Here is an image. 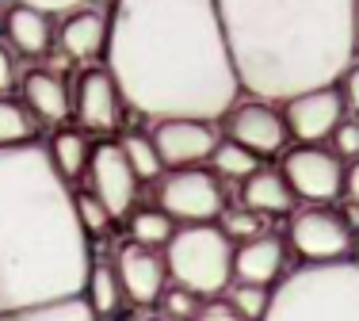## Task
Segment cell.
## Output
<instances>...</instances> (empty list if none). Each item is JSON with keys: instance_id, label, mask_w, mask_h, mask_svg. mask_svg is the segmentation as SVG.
I'll return each mask as SVG.
<instances>
[{"instance_id": "cell-1", "label": "cell", "mask_w": 359, "mask_h": 321, "mask_svg": "<svg viewBox=\"0 0 359 321\" xmlns=\"http://www.w3.org/2000/svg\"><path fill=\"white\" fill-rule=\"evenodd\" d=\"M104 57L123 104L153 123H215L241 92L215 0H115Z\"/></svg>"}, {"instance_id": "cell-2", "label": "cell", "mask_w": 359, "mask_h": 321, "mask_svg": "<svg viewBox=\"0 0 359 321\" xmlns=\"http://www.w3.org/2000/svg\"><path fill=\"white\" fill-rule=\"evenodd\" d=\"M88 272V238L46 146L0 149V314L81 299Z\"/></svg>"}, {"instance_id": "cell-3", "label": "cell", "mask_w": 359, "mask_h": 321, "mask_svg": "<svg viewBox=\"0 0 359 321\" xmlns=\"http://www.w3.org/2000/svg\"><path fill=\"white\" fill-rule=\"evenodd\" d=\"M237 84L256 100L332 88L355 62L359 0H215Z\"/></svg>"}, {"instance_id": "cell-4", "label": "cell", "mask_w": 359, "mask_h": 321, "mask_svg": "<svg viewBox=\"0 0 359 321\" xmlns=\"http://www.w3.org/2000/svg\"><path fill=\"white\" fill-rule=\"evenodd\" d=\"M264 321H359V268L352 260H337L283 275Z\"/></svg>"}, {"instance_id": "cell-5", "label": "cell", "mask_w": 359, "mask_h": 321, "mask_svg": "<svg viewBox=\"0 0 359 321\" xmlns=\"http://www.w3.org/2000/svg\"><path fill=\"white\" fill-rule=\"evenodd\" d=\"M233 252L237 245L222 233L215 222L199 226H180L172 241L165 245V268L168 280L199 299L215 302L233 287Z\"/></svg>"}, {"instance_id": "cell-6", "label": "cell", "mask_w": 359, "mask_h": 321, "mask_svg": "<svg viewBox=\"0 0 359 321\" xmlns=\"http://www.w3.org/2000/svg\"><path fill=\"white\" fill-rule=\"evenodd\" d=\"M161 210H165L172 222L184 226H199V222H215L226 210V191L222 180L207 168H176L161 180Z\"/></svg>"}, {"instance_id": "cell-7", "label": "cell", "mask_w": 359, "mask_h": 321, "mask_svg": "<svg viewBox=\"0 0 359 321\" xmlns=\"http://www.w3.org/2000/svg\"><path fill=\"white\" fill-rule=\"evenodd\" d=\"M352 230L340 218V210L329 207H306L290 218V249L306 260V264H337L348 260L352 252Z\"/></svg>"}, {"instance_id": "cell-8", "label": "cell", "mask_w": 359, "mask_h": 321, "mask_svg": "<svg viewBox=\"0 0 359 321\" xmlns=\"http://www.w3.org/2000/svg\"><path fill=\"white\" fill-rule=\"evenodd\" d=\"M283 180L290 184L294 199L325 207L344 191V165L321 146H294L283 157Z\"/></svg>"}, {"instance_id": "cell-9", "label": "cell", "mask_w": 359, "mask_h": 321, "mask_svg": "<svg viewBox=\"0 0 359 321\" xmlns=\"http://www.w3.org/2000/svg\"><path fill=\"white\" fill-rule=\"evenodd\" d=\"M153 146H157V157L165 168H199L203 160L215 157L218 149V126L207 119H165L153 123L149 130Z\"/></svg>"}, {"instance_id": "cell-10", "label": "cell", "mask_w": 359, "mask_h": 321, "mask_svg": "<svg viewBox=\"0 0 359 321\" xmlns=\"http://www.w3.org/2000/svg\"><path fill=\"white\" fill-rule=\"evenodd\" d=\"M138 176H134L130 160H126L118 142H100L92 146L88 157V191L111 210V218L130 214L134 199H138Z\"/></svg>"}, {"instance_id": "cell-11", "label": "cell", "mask_w": 359, "mask_h": 321, "mask_svg": "<svg viewBox=\"0 0 359 321\" xmlns=\"http://www.w3.org/2000/svg\"><path fill=\"white\" fill-rule=\"evenodd\" d=\"M226 138L245 146L256 157H271L287 146V119L264 100H249V104H233L226 115Z\"/></svg>"}, {"instance_id": "cell-12", "label": "cell", "mask_w": 359, "mask_h": 321, "mask_svg": "<svg viewBox=\"0 0 359 321\" xmlns=\"http://www.w3.org/2000/svg\"><path fill=\"white\" fill-rule=\"evenodd\" d=\"M283 119H287V134L298 138V146H321L344 123V100H340L337 88L302 92V96L287 100Z\"/></svg>"}, {"instance_id": "cell-13", "label": "cell", "mask_w": 359, "mask_h": 321, "mask_svg": "<svg viewBox=\"0 0 359 321\" xmlns=\"http://www.w3.org/2000/svg\"><path fill=\"white\" fill-rule=\"evenodd\" d=\"M115 275L123 283V294L126 302L134 306H153L161 302L168 287V268H165V257L157 249H145V245H123L115 252Z\"/></svg>"}, {"instance_id": "cell-14", "label": "cell", "mask_w": 359, "mask_h": 321, "mask_svg": "<svg viewBox=\"0 0 359 321\" xmlns=\"http://www.w3.org/2000/svg\"><path fill=\"white\" fill-rule=\"evenodd\" d=\"M73 107L76 119L88 130H115L118 126V111H123V96H118V84L107 73V65H88V69L76 77V92H73Z\"/></svg>"}, {"instance_id": "cell-15", "label": "cell", "mask_w": 359, "mask_h": 321, "mask_svg": "<svg viewBox=\"0 0 359 321\" xmlns=\"http://www.w3.org/2000/svg\"><path fill=\"white\" fill-rule=\"evenodd\" d=\"M283 268H287V245L279 238H271V233L237 245V252H233V280L237 283H252V287L279 283Z\"/></svg>"}, {"instance_id": "cell-16", "label": "cell", "mask_w": 359, "mask_h": 321, "mask_svg": "<svg viewBox=\"0 0 359 321\" xmlns=\"http://www.w3.org/2000/svg\"><path fill=\"white\" fill-rule=\"evenodd\" d=\"M57 42L73 62H96L100 54H107V15L100 8H76L65 15Z\"/></svg>"}, {"instance_id": "cell-17", "label": "cell", "mask_w": 359, "mask_h": 321, "mask_svg": "<svg viewBox=\"0 0 359 321\" xmlns=\"http://www.w3.org/2000/svg\"><path fill=\"white\" fill-rule=\"evenodd\" d=\"M54 15L39 12V8H27V4H15L4 12V39L8 46L15 50V54L23 57H42L50 50V42H54Z\"/></svg>"}, {"instance_id": "cell-18", "label": "cell", "mask_w": 359, "mask_h": 321, "mask_svg": "<svg viewBox=\"0 0 359 321\" xmlns=\"http://www.w3.org/2000/svg\"><path fill=\"white\" fill-rule=\"evenodd\" d=\"M23 104H27V111L42 123H65L69 119V107H73V96L54 73L35 69V73L23 77Z\"/></svg>"}, {"instance_id": "cell-19", "label": "cell", "mask_w": 359, "mask_h": 321, "mask_svg": "<svg viewBox=\"0 0 359 321\" xmlns=\"http://www.w3.org/2000/svg\"><path fill=\"white\" fill-rule=\"evenodd\" d=\"M241 199L245 207L256 210V214H290L294 210V191H290V184L283 180V172H271V168H260V172H252L249 180H245L241 188Z\"/></svg>"}, {"instance_id": "cell-20", "label": "cell", "mask_w": 359, "mask_h": 321, "mask_svg": "<svg viewBox=\"0 0 359 321\" xmlns=\"http://www.w3.org/2000/svg\"><path fill=\"white\" fill-rule=\"evenodd\" d=\"M81 299H84V306L92 310L96 321H115L118 314H123L126 294H123V283H118V275H115V264H92Z\"/></svg>"}, {"instance_id": "cell-21", "label": "cell", "mask_w": 359, "mask_h": 321, "mask_svg": "<svg viewBox=\"0 0 359 321\" xmlns=\"http://www.w3.org/2000/svg\"><path fill=\"white\" fill-rule=\"evenodd\" d=\"M46 153H50V160H54V168H57V176H62L65 184L88 172L92 149H88V138H84L81 130H57L54 142L46 146Z\"/></svg>"}, {"instance_id": "cell-22", "label": "cell", "mask_w": 359, "mask_h": 321, "mask_svg": "<svg viewBox=\"0 0 359 321\" xmlns=\"http://www.w3.org/2000/svg\"><path fill=\"white\" fill-rule=\"evenodd\" d=\"M31 142H35V115L20 100L0 96V149L31 146Z\"/></svg>"}, {"instance_id": "cell-23", "label": "cell", "mask_w": 359, "mask_h": 321, "mask_svg": "<svg viewBox=\"0 0 359 321\" xmlns=\"http://www.w3.org/2000/svg\"><path fill=\"white\" fill-rule=\"evenodd\" d=\"M176 233V222L165 214V210H138V214L130 218V238L134 245H145V249H161V245H168Z\"/></svg>"}, {"instance_id": "cell-24", "label": "cell", "mask_w": 359, "mask_h": 321, "mask_svg": "<svg viewBox=\"0 0 359 321\" xmlns=\"http://www.w3.org/2000/svg\"><path fill=\"white\" fill-rule=\"evenodd\" d=\"M118 146H123V153L126 160H130V168H134V176L138 180H157L161 176V157H157V146H153V138L149 134H138V130H130V134H123L118 138Z\"/></svg>"}, {"instance_id": "cell-25", "label": "cell", "mask_w": 359, "mask_h": 321, "mask_svg": "<svg viewBox=\"0 0 359 321\" xmlns=\"http://www.w3.org/2000/svg\"><path fill=\"white\" fill-rule=\"evenodd\" d=\"M210 165H215L218 176H229V180H249L252 172H260V157L249 153L245 146H237V142H218L215 157H210Z\"/></svg>"}, {"instance_id": "cell-26", "label": "cell", "mask_w": 359, "mask_h": 321, "mask_svg": "<svg viewBox=\"0 0 359 321\" xmlns=\"http://www.w3.org/2000/svg\"><path fill=\"white\" fill-rule=\"evenodd\" d=\"M0 321H96L92 310L84 306V299L69 302H50V306H31V310H8Z\"/></svg>"}, {"instance_id": "cell-27", "label": "cell", "mask_w": 359, "mask_h": 321, "mask_svg": "<svg viewBox=\"0 0 359 321\" xmlns=\"http://www.w3.org/2000/svg\"><path fill=\"white\" fill-rule=\"evenodd\" d=\"M73 207H76V222H81L84 238H104L111 226V210L104 203L84 188V191H73Z\"/></svg>"}, {"instance_id": "cell-28", "label": "cell", "mask_w": 359, "mask_h": 321, "mask_svg": "<svg viewBox=\"0 0 359 321\" xmlns=\"http://www.w3.org/2000/svg\"><path fill=\"white\" fill-rule=\"evenodd\" d=\"M229 306L237 310L245 321H264V314H268V302H271V291L268 287H252V283H233L229 287Z\"/></svg>"}, {"instance_id": "cell-29", "label": "cell", "mask_w": 359, "mask_h": 321, "mask_svg": "<svg viewBox=\"0 0 359 321\" xmlns=\"http://www.w3.org/2000/svg\"><path fill=\"white\" fill-rule=\"evenodd\" d=\"M203 310V299L191 291H184V287H165V294H161V314L168 321H191L195 314Z\"/></svg>"}, {"instance_id": "cell-30", "label": "cell", "mask_w": 359, "mask_h": 321, "mask_svg": "<svg viewBox=\"0 0 359 321\" xmlns=\"http://www.w3.org/2000/svg\"><path fill=\"white\" fill-rule=\"evenodd\" d=\"M222 233H226L229 241H252V238H264V214H256V210H229L226 214V226H222Z\"/></svg>"}, {"instance_id": "cell-31", "label": "cell", "mask_w": 359, "mask_h": 321, "mask_svg": "<svg viewBox=\"0 0 359 321\" xmlns=\"http://www.w3.org/2000/svg\"><path fill=\"white\" fill-rule=\"evenodd\" d=\"M332 149L329 153L337 157V160H359V123L355 119H344L332 130Z\"/></svg>"}, {"instance_id": "cell-32", "label": "cell", "mask_w": 359, "mask_h": 321, "mask_svg": "<svg viewBox=\"0 0 359 321\" xmlns=\"http://www.w3.org/2000/svg\"><path fill=\"white\" fill-rule=\"evenodd\" d=\"M340 100H344V107H352V111H359V62H352L344 69V77H340Z\"/></svg>"}, {"instance_id": "cell-33", "label": "cell", "mask_w": 359, "mask_h": 321, "mask_svg": "<svg viewBox=\"0 0 359 321\" xmlns=\"http://www.w3.org/2000/svg\"><path fill=\"white\" fill-rule=\"evenodd\" d=\"M191 321H245V317L237 314L229 302H218V299H215V302H207V306H203Z\"/></svg>"}, {"instance_id": "cell-34", "label": "cell", "mask_w": 359, "mask_h": 321, "mask_svg": "<svg viewBox=\"0 0 359 321\" xmlns=\"http://www.w3.org/2000/svg\"><path fill=\"white\" fill-rule=\"evenodd\" d=\"M15 4L39 8V12L54 15V12H76V8H88V0H15Z\"/></svg>"}, {"instance_id": "cell-35", "label": "cell", "mask_w": 359, "mask_h": 321, "mask_svg": "<svg viewBox=\"0 0 359 321\" xmlns=\"http://www.w3.org/2000/svg\"><path fill=\"white\" fill-rule=\"evenodd\" d=\"M12 84H15V62H12V54H8V46H0V96H4Z\"/></svg>"}, {"instance_id": "cell-36", "label": "cell", "mask_w": 359, "mask_h": 321, "mask_svg": "<svg viewBox=\"0 0 359 321\" xmlns=\"http://www.w3.org/2000/svg\"><path fill=\"white\" fill-rule=\"evenodd\" d=\"M344 196H348V203H359V160H352L344 168Z\"/></svg>"}, {"instance_id": "cell-37", "label": "cell", "mask_w": 359, "mask_h": 321, "mask_svg": "<svg viewBox=\"0 0 359 321\" xmlns=\"http://www.w3.org/2000/svg\"><path fill=\"white\" fill-rule=\"evenodd\" d=\"M340 218L348 222V230H359V203H344V210H340Z\"/></svg>"}, {"instance_id": "cell-38", "label": "cell", "mask_w": 359, "mask_h": 321, "mask_svg": "<svg viewBox=\"0 0 359 321\" xmlns=\"http://www.w3.org/2000/svg\"><path fill=\"white\" fill-rule=\"evenodd\" d=\"M352 264L359 268V238H355V245H352Z\"/></svg>"}, {"instance_id": "cell-39", "label": "cell", "mask_w": 359, "mask_h": 321, "mask_svg": "<svg viewBox=\"0 0 359 321\" xmlns=\"http://www.w3.org/2000/svg\"><path fill=\"white\" fill-rule=\"evenodd\" d=\"M145 321H168L165 314H153V317H145Z\"/></svg>"}, {"instance_id": "cell-40", "label": "cell", "mask_w": 359, "mask_h": 321, "mask_svg": "<svg viewBox=\"0 0 359 321\" xmlns=\"http://www.w3.org/2000/svg\"><path fill=\"white\" fill-rule=\"evenodd\" d=\"M355 42H359V8H355Z\"/></svg>"}, {"instance_id": "cell-41", "label": "cell", "mask_w": 359, "mask_h": 321, "mask_svg": "<svg viewBox=\"0 0 359 321\" xmlns=\"http://www.w3.org/2000/svg\"><path fill=\"white\" fill-rule=\"evenodd\" d=\"M0 23H4V12H0Z\"/></svg>"}]
</instances>
